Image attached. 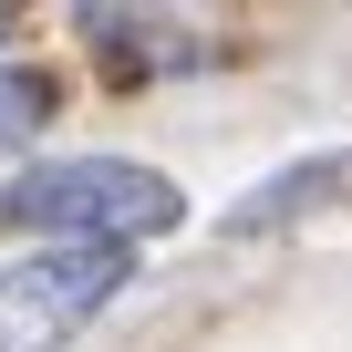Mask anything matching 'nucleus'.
<instances>
[{
	"mask_svg": "<svg viewBox=\"0 0 352 352\" xmlns=\"http://www.w3.org/2000/svg\"><path fill=\"white\" fill-rule=\"evenodd\" d=\"M124 290H135V249H21L0 270V352H63Z\"/></svg>",
	"mask_w": 352,
	"mask_h": 352,
	"instance_id": "nucleus-2",
	"label": "nucleus"
},
{
	"mask_svg": "<svg viewBox=\"0 0 352 352\" xmlns=\"http://www.w3.org/2000/svg\"><path fill=\"white\" fill-rule=\"evenodd\" d=\"M0 228L52 239V249H135L187 228V187L145 155H32L0 187Z\"/></svg>",
	"mask_w": 352,
	"mask_h": 352,
	"instance_id": "nucleus-1",
	"label": "nucleus"
},
{
	"mask_svg": "<svg viewBox=\"0 0 352 352\" xmlns=\"http://www.w3.org/2000/svg\"><path fill=\"white\" fill-rule=\"evenodd\" d=\"M11 32H21V11H0V52H11Z\"/></svg>",
	"mask_w": 352,
	"mask_h": 352,
	"instance_id": "nucleus-6",
	"label": "nucleus"
},
{
	"mask_svg": "<svg viewBox=\"0 0 352 352\" xmlns=\"http://www.w3.org/2000/svg\"><path fill=\"white\" fill-rule=\"evenodd\" d=\"M352 187V155H300L280 187H249L239 208H228V228L249 239V228H280V218H300V208H321V197H342Z\"/></svg>",
	"mask_w": 352,
	"mask_h": 352,
	"instance_id": "nucleus-4",
	"label": "nucleus"
},
{
	"mask_svg": "<svg viewBox=\"0 0 352 352\" xmlns=\"http://www.w3.org/2000/svg\"><path fill=\"white\" fill-rule=\"evenodd\" d=\"M83 42H94V52H104V73H124V83H145V73H187V63H208V52H218L208 32L155 21V11H114V0H94V11H83Z\"/></svg>",
	"mask_w": 352,
	"mask_h": 352,
	"instance_id": "nucleus-3",
	"label": "nucleus"
},
{
	"mask_svg": "<svg viewBox=\"0 0 352 352\" xmlns=\"http://www.w3.org/2000/svg\"><path fill=\"white\" fill-rule=\"evenodd\" d=\"M52 114H63V83L42 73V63H0V145H32V135H52Z\"/></svg>",
	"mask_w": 352,
	"mask_h": 352,
	"instance_id": "nucleus-5",
	"label": "nucleus"
}]
</instances>
